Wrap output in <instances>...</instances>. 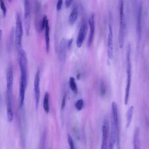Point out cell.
<instances>
[{
    "label": "cell",
    "instance_id": "cell-1",
    "mask_svg": "<svg viewBox=\"0 0 149 149\" xmlns=\"http://www.w3.org/2000/svg\"><path fill=\"white\" fill-rule=\"evenodd\" d=\"M111 134L109 141V149H113L116 143L117 134L120 132L119 112L117 104L112 102L111 112Z\"/></svg>",
    "mask_w": 149,
    "mask_h": 149
},
{
    "label": "cell",
    "instance_id": "cell-2",
    "mask_svg": "<svg viewBox=\"0 0 149 149\" xmlns=\"http://www.w3.org/2000/svg\"><path fill=\"white\" fill-rule=\"evenodd\" d=\"M18 62L20 70L19 87L26 89L27 84V58L26 53L22 49L18 51Z\"/></svg>",
    "mask_w": 149,
    "mask_h": 149
},
{
    "label": "cell",
    "instance_id": "cell-3",
    "mask_svg": "<svg viewBox=\"0 0 149 149\" xmlns=\"http://www.w3.org/2000/svg\"><path fill=\"white\" fill-rule=\"evenodd\" d=\"M131 47L130 44L127 46L126 49V73H127V79H126V84L125 91V97H124V104L127 105L129 102V95H130V90L131 87V81H132V63H131Z\"/></svg>",
    "mask_w": 149,
    "mask_h": 149
},
{
    "label": "cell",
    "instance_id": "cell-4",
    "mask_svg": "<svg viewBox=\"0 0 149 149\" xmlns=\"http://www.w3.org/2000/svg\"><path fill=\"white\" fill-rule=\"evenodd\" d=\"M119 28L118 34V44L120 48H122L124 45L125 31H126V21L124 13V1L119 0Z\"/></svg>",
    "mask_w": 149,
    "mask_h": 149
},
{
    "label": "cell",
    "instance_id": "cell-5",
    "mask_svg": "<svg viewBox=\"0 0 149 149\" xmlns=\"http://www.w3.org/2000/svg\"><path fill=\"white\" fill-rule=\"evenodd\" d=\"M23 35V23L21 16L17 13L16 17V26L15 29V43L17 52L22 49V38Z\"/></svg>",
    "mask_w": 149,
    "mask_h": 149
},
{
    "label": "cell",
    "instance_id": "cell-6",
    "mask_svg": "<svg viewBox=\"0 0 149 149\" xmlns=\"http://www.w3.org/2000/svg\"><path fill=\"white\" fill-rule=\"evenodd\" d=\"M111 15L109 16V22L108 23V34L107 41V55L109 59H112L113 55V37L112 31V24L111 22Z\"/></svg>",
    "mask_w": 149,
    "mask_h": 149
},
{
    "label": "cell",
    "instance_id": "cell-7",
    "mask_svg": "<svg viewBox=\"0 0 149 149\" xmlns=\"http://www.w3.org/2000/svg\"><path fill=\"white\" fill-rule=\"evenodd\" d=\"M24 25L27 35L29 34L30 30V6L29 0H24Z\"/></svg>",
    "mask_w": 149,
    "mask_h": 149
},
{
    "label": "cell",
    "instance_id": "cell-8",
    "mask_svg": "<svg viewBox=\"0 0 149 149\" xmlns=\"http://www.w3.org/2000/svg\"><path fill=\"white\" fill-rule=\"evenodd\" d=\"M40 70H38L35 74L34 80V93L36 107L37 109L38 108V104L40 102Z\"/></svg>",
    "mask_w": 149,
    "mask_h": 149
},
{
    "label": "cell",
    "instance_id": "cell-9",
    "mask_svg": "<svg viewBox=\"0 0 149 149\" xmlns=\"http://www.w3.org/2000/svg\"><path fill=\"white\" fill-rule=\"evenodd\" d=\"M87 32V25L86 21H83L79 31L78 36L76 40V45L78 48H80L85 40Z\"/></svg>",
    "mask_w": 149,
    "mask_h": 149
},
{
    "label": "cell",
    "instance_id": "cell-10",
    "mask_svg": "<svg viewBox=\"0 0 149 149\" xmlns=\"http://www.w3.org/2000/svg\"><path fill=\"white\" fill-rule=\"evenodd\" d=\"M88 25L90 28L89 36L88 38L87 45L90 47L93 42L94 34H95V18L94 14H91L88 18Z\"/></svg>",
    "mask_w": 149,
    "mask_h": 149
},
{
    "label": "cell",
    "instance_id": "cell-11",
    "mask_svg": "<svg viewBox=\"0 0 149 149\" xmlns=\"http://www.w3.org/2000/svg\"><path fill=\"white\" fill-rule=\"evenodd\" d=\"M13 73L11 66H9L6 72V95H12Z\"/></svg>",
    "mask_w": 149,
    "mask_h": 149
},
{
    "label": "cell",
    "instance_id": "cell-12",
    "mask_svg": "<svg viewBox=\"0 0 149 149\" xmlns=\"http://www.w3.org/2000/svg\"><path fill=\"white\" fill-rule=\"evenodd\" d=\"M141 16H142V6L141 5H139L136 16V33L138 41H139L141 34Z\"/></svg>",
    "mask_w": 149,
    "mask_h": 149
},
{
    "label": "cell",
    "instance_id": "cell-13",
    "mask_svg": "<svg viewBox=\"0 0 149 149\" xmlns=\"http://www.w3.org/2000/svg\"><path fill=\"white\" fill-rule=\"evenodd\" d=\"M67 49V41L65 38H62L60 42L59 47V57L62 62H64L66 59Z\"/></svg>",
    "mask_w": 149,
    "mask_h": 149
},
{
    "label": "cell",
    "instance_id": "cell-14",
    "mask_svg": "<svg viewBox=\"0 0 149 149\" xmlns=\"http://www.w3.org/2000/svg\"><path fill=\"white\" fill-rule=\"evenodd\" d=\"M6 115L8 121L11 122L13 119L12 95H6Z\"/></svg>",
    "mask_w": 149,
    "mask_h": 149
},
{
    "label": "cell",
    "instance_id": "cell-15",
    "mask_svg": "<svg viewBox=\"0 0 149 149\" xmlns=\"http://www.w3.org/2000/svg\"><path fill=\"white\" fill-rule=\"evenodd\" d=\"M108 127L106 124L102 127V143L101 149H108Z\"/></svg>",
    "mask_w": 149,
    "mask_h": 149
},
{
    "label": "cell",
    "instance_id": "cell-16",
    "mask_svg": "<svg viewBox=\"0 0 149 149\" xmlns=\"http://www.w3.org/2000/svg\"><path fill=\"white\" fill-rule=\"evenodd\" d=\"M49 21L47 22L45 27V48L47 53H49L50 47V36H49Z\"/></svg>",
    "mask_w": 149,
    "mask_h": 149
},
{
    "label": "cell",
    "instance_id": "cell-17",
    "mask_svg": "<svg viewBox=\"0 0 149 149\" xmlns=\"http://www.w3.org/2000/svg\"><path fill=\"white\" fill-rule=\"evenodd\" d=\"M77 17H78V9L76 6H74L70 12V14L69 15V19H68L69 24L70 25H73L76 21Z\"/></svg>",
    "mask_w": 149,
    "mask_h": 149
},
{
    "label": "cell",
    "instance_id": "cell-18",
    "mask_svg": "<svg viewBox=\"0 0 149 149\" xmlns=\"http://www.w3.org/2000/svg\"><path fill=\"white\" fill-rule=\"evenodd\" d=\"M133 113H134V107L130 106L126 112V128H128L132 123V118L133 116Z\"/></svg>",
    "mask_w": 149,
    "mask_h": 149
},
{
    "label": "cell",
    "instance_id": "cell-19",
    "mask_svg": "<svg viewBox=\"0 0 149 149\" xmlns=\"http://www.w3.org/2000/svg\"><path fill=\"white\" fill-rule=\"evenodd\" d=\"M139 132V129L136 128L133 134V149H140Z\"/></svg>",
    "mask_w": 149,
    "mask_h": 149
},
{
    "label": "cell",
    "instance_id": "cell-20",
    "mask_svg": "<svg viewBox=\"0 0 149 149\" xmlns=\"http://www.w3.org/2000/svg\"><path fill=\"white\" fill-rule=\"evenodd\" d=\"M49 94L46 92L44 96L43 99V109L46 113H48L49 112Z\"/></svg>",
    "mask_w": 149,
    "mask_h": 149
},
{
    "label": "cell",
    "instance_id": "cell-21",
    "mask_svg": "<svg viewBox=\"0 0 149 149\" xmlns=\"http://www.w3.org/2000/svg\"><path fill=\"white\" fill-rule=\"evenodd\" d=\"M46 141H47V130L46 129L43 130L41 135V137L40 142L39 149H46Z\"/></svg>",
    "mask_w": 149,
    "mask_h": 149
},
{
    "label": "cell",
    "instance_id": "cell-22",
    "mask_svg": "<svg viewBox=\"0 0 149 149\" xmlns=\"http://www.w3.org/2000/svg\"><path fill=\"white\" fill-rule=\"evenodd\" d=\"M69 87L71 89V90L75 94L77 93V87L75 81V79L73 77H70L69 78Z\"/></svg>",
    "mask_w": 149,
    "mask_h": 149
},
{
    "label": "cell",
    "instance_id": "cell-23",
    "mask_svg": "<svg viewBox=\"0 0 149 149\" xmlns=\"http://www.w3.org/2000/svg\"><path fill=\"white\" fill-rule=\"evenodd\" d=\"M48 22V20L47 19V17L46 15H44L43 17H42V19L41 20V24H40V31H42L44 29H45V26L47 23V22Z\"/></svg>",
    "mask_w": 149,
    "mask_h": 149
},
{
    "label": "cell",
    "instance_id": "cell-24",
    "mask_svg": "<svg viewBox=\"0 0 149 149\" xmlns=\"http://www.w3.org/2000/svg\"><path fill=\"white\" fill-rule=\"evenodd\" d=\"M75 108L78 111H80L83 109V106H84V101L82 99H79L78 100L76 103H75Z\"/></svg>",
    "mask_w": 149,
    "mask_h": 149
},
{
    "label": "cell",
    "instance_id": "cell-25",
    "mask_svg": "<svg viewBox=\"0 0 149 149\" xmlns=\"http://www.w3.org/2000/svg\"><path fill=\"white\" fill-rule=\"evenodd\" d=\"M0 8L2 10L3 17H5L6 15V12H7V9H6V7L5 6L3 0H0Z\"/></svg>",
    "mask_w": 149,
    "mask_h": 149
},
{
    "label": "cell",
    "instance_id": "cell-26",
    "mask_svg": "<svg viewBox=\"0 0 149 149\" xmlns=\"http://www.w3.org/2000/svg\"><path fill=\"white\" fill-rule=\"evenodd\" d=\"M68 141L69 143L70 149H75L73 140L72 136H70V134H68Z\"/></svg>",
    "mask_w": 149,
    "mask_h": 149
},
{
    "label": "cell",
    "instance_id": "cell-27",
    "mask_svg": "<svg viewBox=\"0 0 149 149\" xmlns=\"http://www.w3.org/2000/svg\"><path fill=\"white\" fill-rule=\"evenodd\" d=\"M62 3H63V0H58L56 3V10L58 11L61 9L62 6Z\"/></svg>",
    "mask_w": 149,
    "mask_h": 149
},
{
    "label": "cell",
    "instance_id": "cell-28",
    "mask_svg": "<svg viewBox=\"0 0 149 149\" xmlns=\"http://www.w3.org/2000/svg\"><path fill=\"white\" fill-rule=\"evenodd\" d=\"M66 104V96L65 95H64V96L63 97L62 100V103H61V109H63V108H65Z\"/></svg>",
    "mask_w": 149,
    "mask_h": 149
},
{
    "label": "cell",
    "instance_id": "cell-29",
    "mask_svg": "<svg viewBox=\"0 0 149 149\" xmlns=\"http://www.w3.org/2000/svg\"><path fill=\"white\" fill-rule=\"evenodd\" d=\"M73 2V0H65V6L66 8H69Z\"/></svg>",
    "mask_w": 149,
    "mask_h": 149
},
{
    "label": "cell",
    "instance_id": "cell-30",
    "mask_svg": "<svg viewBox=\"0 0 149 149\" xmlns=\"http://www.w3.org/2000/svg\"><path fill=\"white\" fill-rule=\"evenodd\" d=\"M73 38H70L69 41H67V46H68V49H70L71 47H72V43H73Z\"/></svg>",
    "mask_w": 149,
    "mask_h": 149
},
{
    "label": "cell",
    "instance_id": "cell-31",
    "mask_svg": "<svg viewBox=\"0 0 149 149\" xmlns=\"http://www.w3.org/2000/svg\"><path fill=\"white\" fill-rule=\"evenodd\" d=\"M101 92L102 94H104L105 93V86L103 83H102L101 85Z\"/></svg>",
    "mask_w": 149,
    "mask_h": 149
},
{
    "label": "cell",
    "instance_id": "cell-32",
    "mask_svg": "<svg viewBox=\"0 0 149 149\" xmlns=\"http://www.w3.org/2000/svg\"><path fill=\"white\" fill-rule=\"evenodd\" d=\"M2 30L0 29V43H1V39H2Z\"/></svg>",
    "mask_w": 149,
    "mask_h": 149
},
{
    "label": "cell",
    "instance_id": "cell-33",
    "mask_svg": "<svg viewBox=\"0 0 149 149\" xmlns=\"http://www.w3.org/2000/svg\"><path fill=\"white\" fill-rule=\"evenodd\" d=\"M8 1H9V2H11V1H12V0H8Z\"/></svg>",
    "mask_w": 149,
    "mask_h": 149
}]
</instances>
